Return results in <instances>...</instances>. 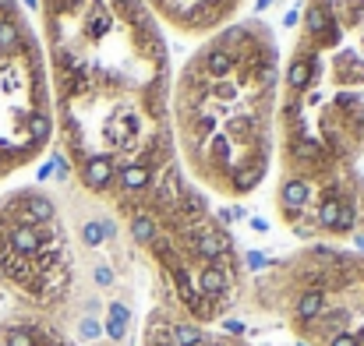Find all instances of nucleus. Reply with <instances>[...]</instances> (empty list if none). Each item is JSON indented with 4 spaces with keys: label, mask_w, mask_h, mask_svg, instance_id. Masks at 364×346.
Listing matches in <instances>:
<instances>
[{
    "label": "nucleus",
    "mask_w": 364,
    "mask_h": 346,
    "mask_svg": "<svg viewBox=\"0 0 364 346\" xmlns=\"http://www.w3.org/2000/svg\"><path fill=\"white\" fill-rule=\"evenodd\" d=\"M7 11H18L14 0H0V14H7ZM32 67H36V57H32L28 43L18 50L0 43V170L25 148H36L28 138V117L36 110L21 107V99L28 92Z\"/></svg>",
    "instance_id": "nucleus-1"
},
{
    "label": "nucleus",
    "mask_w": 364,
    "mask_h": 346,
    "mask_svg": "<svg viewBox=\"0 0 364 346\" xmlns=\"http://www.w3.org/2000/svg\"><path fill=\"white\" fill-rule=\"evenodd\" d=\"M92 279H96V286H114V269L110 265H96Z\"/></svg>",
    "instance_id": "nucleus-17"
},
{
    "label": "nucleus",
    "mask_w": 364,
    "mask_h": 346,
    "mask_svg": "<svg viewBox=\"0 0 364 346\" xmlns=\"http://www.w3.org/2000/svg\"><path fill=\"white\" fill-rule=\"evenodd\" d=\"M227 251H230V237L223 230H205L195 233V254L198 258H205V261H220V258H227Z\"/></svg>",
    "instance_id": "nucleus-2"
},
{
    "label": "nucleus",
    "mask_w": 364,
    "mask_h": 346,
    "mask_svg": "<svg viewBox=\"0 0 364 346\" xmlns=\"http://www.w3.org/2000/svg\"><path fill=\"white\" fill-rule=\"evenodd\" d=\"M354 220H358L354 205H347V202H343V216H340V230H336V233H347L350 227H354Z\"/></svg>",
    "instance_id": "nucleus-20"
},
{
    "label": "nucleus",
    "mask_w": 364,
    "mask_h": 346,
    "mask_svg": "<svg viewBox=\"0 0 364 346\" xmlns=\"http://www.w3.org/2000/svg\"><path fill=\"white\" fill-rule=\"evenodd\" d=\"M209 71H213L216 78L230 75V71H234V53H227V50H209Z\"/></svg>",
    "instance_id": "nucleus-11"
},
{
    "label": "nucleus",
    "mask_w": 364,
    "mask_h": 346,
    "mask_svg": "<svg viewBox=\"0 0 364 346\" xmlns=\"http://www.w3.org/2000/svg\"><path fill=\"white\" fill-rule=\"evenodd\" d=\"M156 230H159V227H156V220H152L149 212H134V216H131V237H134L138 244H152V240H156Z\"/></svg>",
    "instance_id": "nucleus-7"
},
{
    "label": "nucleus",
    "mask_w": 364,
    "mask_h": 346,
    "mask_svg": "<svg viewBox=\"0 0 364 346\" xmlns=\"http://www.w3.org/2000/svg\"><path fill=\"white\" fill-rule=\"evenodd\" d=\"M308 82H311V64L297 60V64L290 67V89H304Z\"/></svg>",
    "instance_id": "nucleus-14"
},
{
    "label": "nucleus",
    "mask_w": 364,
    "mask_h": 346,
    "mask_svg": "<svg viewBox=\"0 0 364 346\" xmlns=\"http://www.w3.org/2000/svg\"><path fill=\"white\" fill-rule=\"evenodd\" d=\"M149 180H152L149 166H124L121 170V188L124 191H141Z\"/></svg>",
    "instance_id": "nucleus-9"
},
{
    "label": "nucleus",
    "mask_w": 364,
    "mask_h": 346,
    "mask_svg": "<svg viewBox=\"0 0 364 346\" xmlns=\"http://www.w3.org/2000/svg\"><path fill=\"white\" fill-rule=\"evenodd\" d=\"M247 265H251V269H262V265H265V254L251 251V254H247Z\"/></svg>",
    "instance_id": "nucleus-23"
},
{
    "label": "nucleus",
    "mask_w": 364,
    "mask_h": 346,
    "mask_svg": "<svg viewBox=\"0 0 364 346\" xmlns=\"http://www.w3.org/2000/svg\"><path fill=\"white\" fill-rule=\"evenodd\" d=\"M107 237H114V223H96V220H92V223L82 227V240H85L89 247H100Z\"/></svg>",
    "instance_id": "nucleus-10"
},
{
    "label": "nucleus",
    "mask_w": 364,
    "mask_h": 346,
    "mask_svg": "<svg viewBox=\"0 0 364 346\" xmlns=\"http://www.w3.org/2000/svg\"><path fill=\"white\" fill-rule=\"evenodd\" d=\"M227 272L220 269V265H209V269H202V276H198V293L202 297H209V301H220L223 293H227Z\"/></svg>",
    "instance_id": "nucleus-4"
},
{
    "label": "nucleus",
    "mask_w": 364,
    "mask_h": 346,
    "mask_svg": "<svg viewBox=\"0 0 364 346\" xmlns=\"http://www.w3.org/2000/svg\"><path fill=\"white\" fill-rule=\"evenodd\" d=\"M340 216H343V202L329 195L322 202V209H318V227L322 230H340Z\"/></svg>",
    "instance_id": "nucleus-8"
},
{
    "label": "nucleus",
    "mask_w": 364,
    "mask_h": 346,
    "mask_svg": "<svg viewBox=\"0 0 364 346\" xmlns=\"http://www.w3.org/2000/svg\"><path fill=\"white\" fill-rule=\"evenodd\" d=\"M304 21H308V32H311V36H326V32H329V14H326V11H318V7H315V11H308V18H304Z\"/></svg>",
    "instance_id": "nucleus-13"
},
{
    "label": "nucleus",
    "mask_w": 364,
    "mask_h": 346,
    "mask_svg": "<svg viewBox=\"0 0 364 346\" xmlns=\"http://www.w3.org/2000/svg\"><path fill=\"white\" fill-rule=\"evenodd\" d=\"M227 333H237V336H241L244 325H241V322H227Z\"/></svg>",
    "instance_id": "nucleus-24"
},
{
    "label": "nucleus",
    "mask_w": 364,
    "mask_h": 346,
    "mask_svg": "<svg viewBox=\"0 0 364 346\" xmlns=\"http://www.w3.org/2000/svg\"><path fill=\"white\" fill-rule=\"evenodd\" d=\"M294 311H297L301 322H315V318L326 311V293H322V290H304V293L297 297V308H294Z\"/></svg>",
    "instance_id": "nucleus-5"
},
{
    "label": "nucleus",
    "mask_w": 364,
    "mask_h": 346,
    "mask_svg": "<svg viewBox=\"0 0 364 346\" xmlns=\"http://www.w3.org/2000/svg\"><path fill=\"white\" fill-rule=\"evenodd\" d=\"M103 333H107L110 340H124V336H127V325L117 322V318H107V329H103Z\"/></svg>",
    "instance_id": "nucleus-19"
},
{
    "label": "nucleus",
    "mask_w": 364,
    "mask_h": 346,
    "mask_svg": "<svg viewBox=\"0 0 364 346\" xmlns=\"http://www.w3.org/2000/svg\"><path fill=\"white\" fill-rule=\"evenodd\" d=\"M107 311H110V318H117V322H124V325H127V322H131V311H127V308H124L121 301H114V304H110V308H107Z\"/></svg>",
    "instance_id": "nucleus-22"
},
{
    "label": "nucleus",
    "mask_w": 364,
    "mask_h": 346,
    "mask_svg": "<svg viewBox=\"0 0 364 346\" xmlns=\"http://www.w3.org/2000/svg\"><path fill=\"white\" fill-rule=\"evenodd\" d=\"M354 244H358V251H364V237H358V240H354Z\"/></svg>",
    "instance_id": "nucleus-25"
},
{
    "label": "nucleus",
    "mask_w": 364,
    "mask_h": 346,
    "mask_svg": "<svg viewBox=\"0 0 364 346\" xmlns=\"http://www.w3.org/2000/svg\"><path fill=\"white\" fill-rule=\"evenodd\" d=\"M82 177H85V184H89L92 191H103V188L114 180V166H110L107 156H89L85 166H82Z\"/></svg>",
    "instance_id": "nucleus-3"
},
{
    "label": "nucleus",
    "mask_w": 364,
    "mask_h": 346,
    "mask_svg": "<svg viewBox=\"0 0 364 346\" xmlns=\"http://www.w3.org/2000/svg\"><path fill=\"white\" fill-rule=\"evenodd\" d=\"M308 195H311V191H308V184H304V180H297V177H294V180H287V184H283V191H279V198H283V205H287L290 212L304 209Z\"/></svg>",
    "instance_id": "nucleus-6"
},
{
    "label": "nucleus",
    "mask_w": 364,
    "mask_h": 346,
    "mask_svg": "<svg viewBox=\"0 0 364 346\" xmlns=\"http://www.w3.org/2000/svg\"><path fill=\"white\" fill-rule=\"evenodd\" d=\"M258 177H262V166H255L251 173H237V191H251Z\"/></svg>",
    "instance_id": "nucleus-18"
},
{
    "label": "nucleus",
    "mask_w": 364,
    "mask_h": 346,
    "mask_svg": "<svg viewBox=\"0 0 364 346\" xmlns=\"http://www.w3.org/2000/svg\"><path fill=\"white\" fill-rule=\"evenodd\" d=\"M329 346H361V343H358L354 333H336V336H329Z\"/></svg>",
    "instance_id": "nucleus-21"
},
{
    "label": "nucleus",
    "mask_w": 364,
    "mask_h": 346,
    "mask_svg": "<svg viewBox=\"0 0 364 346\" xmlns=\"http://www.w3.org/2000/svg\"><path fill=\"white\" fill-rule=\"evenodd\" d=\"M297 346H304V343H297Z\"/></svg>",
    "instance_id": "nucleus-26"
},
{
    "label": "nucleus",
    "mask_w": 364,
    "mask_h": 346,
    "mask_svg": "<svg viewBox=\"0 0 364 346\" xmlns=\"http://www.w3.org/2000/svg\"><path fill=\"white\" fill-rule=\"evenodd\" d=\"M184 212H188L191 220L205 216V202H202V195H191V191H184Z\"/></svg>",
    "instance_id": "nucleus-15"
},
{
    "label": "nucleus",
    "mask_w": 364,
    "mask_h": 346,
    "mask_svg": "<svg viewBox=\"0 0 364 346\" xmlns=\"http://www.w3.org/2000/svg\"><path fill=\"white\" fill-rule=\"evenodd\" d=\"M173 343L177 346H202L205 340H202V329L198 325H173Z\"/></svg>",
    "instance_id": "nucleus-12"
},
{
    "label": "nucleus",
    "mask_w": 364,
    "mask_h": 346,
    "mask_svg": "<svg viewBox=\"0 0 364 346\" xmlns=\"http://www.w3.org/2000/svg\"><path fill=\"white\" fill-rule=\"evenodd\" d=\"M78 333H82V340H100L103 336V325L96 318H82L78 322Z\"/></svg>",
    "instance_id": "nucleus-16"
}]
</instances>
